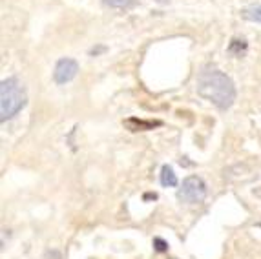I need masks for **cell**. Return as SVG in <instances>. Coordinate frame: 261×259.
<instances>
[{"label":"cell","mask_w":261,"mask_h":259,"mask_svg":"<svg viewBox=\"0 0 261 259\" xmlns=\"http://www.w3.org/2000/svg\"><path fill=\"white\" fill-rule=\"evenodd\" d=\"M155 2H159V4H168V0H155Z\"/></svg>","instance_id":"cell-13"},{"label":"cell","mask_w":261,"mask_h":259,"mask_svg":"<svg viewBox=\"0 0 261 259\" xmlns=\"http://www.w3.org/2000/svg\"><path fill=\"white\" fill-rule=\"evenodd\" d=\"M197 93L219 110H228L236 100L232 79L219 69H205L197 79Z\"/></svg>","instance_id":"cell-1"},{"label":"cell","mask_w":261,"mask_h":259,"mask_svg":"<svg viewBox=\"0 0 261 259\" xmlns=\"http://www.w3.org/2000/svg\"><path fill=\"white\" fill-rule=\"evenodd\" d=\"M28 102L26 90L17 77H8L0 82V121L13 119Z\"/></svg>","instance_id":"cell-2"},{"label":"cell","mask_w":261,"mask_h":259,"mask_svg":"<svg viewBox=\"0 0 261 259\" xmlns=\"http://www.w3.org/2000/svg\"><path fill=\"white\" fill-rule=\"evenodd\" d=\"M206 197V185L199 175H190L187 177L177 190V199L187 204H199Z\"/></svg>","instance_id":"cell-3"},{"label":"cell","mask_w":261,"mask_h":259,"mask_svg":"<svg viewBox=\"0 0 261 259\" xmlns=\"http://www.w3.org/2000/svg\"><path fill=\"white\" fill-rule=\"evenodd\" d=\"M153 250L163 254V252H168V243L163 238H153Z\"/></svg>","instance_id":"cell-10"},{"label":"cell","mask_w":261,"mask_h":259,"mask_svg":"<svg viewBox=\"0 0 261 259\" xmlns=\"http://www.w3.org/2000/svg\"><path fill=\"white\" fill-rule=\"evenodd\" d=\"M106 6L110 8H115V9H128V8H134L135 6V0H102Z\"/></svg>","instance_id":"cell-9"},{"label":"cell","mask_w":261,"mask_h":259,"mask_svg":"<svg viewBox=\"0 0 261 259\" xmlns=\"http://www.w3.org/2000/svg\"><path fill=\"white\" fill-rule=\"evenodd\" d=\"M241 18L248 22H256V24H261V4H252L248 8L241 9Z\"/></svg>","instance_id":"cell-7"},{"label":"cell","mask_w":261,"mask_h":259,"mask_svg":"<svg viewBox=\"0 0 261 259\" xmlns=\"http://www.w3.org/2000/svg\"><path fill=\"white\" fill-rule=\"evenodd\" d=\"M79 73V64L73 59H61V61L55 64V71H53V81L62 86V84H68L71 82Z\"/></svg>","instance_id":"cell-4"},{"label":"cell","mask_w":261,"mask_h":259,"mask_svg":"<svg viewBox=\"0 0 261 259\" xmlns=\"http://www.w3.org/2000/svg\"><path fill=\"white\" fill-rule=\"evenodd\" d=\"M247 49H248V44L243 39H232L230 44H228V53L232 57H238V59H241L247 53Z\"/></svg>","instance_id":"cell-8"},{"label":"cell","mask_w":261,"mask_h":259,"mask_svg":"<svg viewBox=\"0 0 261 259\" xmlns=\"http://www.w3.org/2000/svg\"><path fill=\"white\" fill-rule=\"evenodd\" d=\"M257 226H259V228H261V221H259V223H257Z\"/></svg>","instance_id":"cell-14"},{"label":"cell","mask_w":261,"mask_h":259,"mask_svg":"<svg viewBox=\"0 0 261 259\" xmlns=\"http://www.w3.org/2000/svg\"><path fill=\"white\" fill-rule=\"evenodd\" d=\"M144 201H152V199H153V201H155V199H157V194H155V192H150V194H144Z\"/></svg>","instance_id":"cell-11"},{"label":"cell","mask_w":261,"mask_h":259,"mask_svg":"<svg viewBox=\"0 0 261 259\" xmlns=\"http://www.w3.org/2000/svg\"><path fill=\"white\" fill-rule=\"evenodd\" d=\"M124 126L132 132H148V130H153L157 126H163L161 121H143V119H137V117H132V119H126L124 121Z\"/></svg>","instance_id":"cell-5"},{"label":"cell","mask_w":261,"mask_h":259,"mask_svg":"<svg viewBox=\"0 0 261 259\" xmlns=\"http://www.w3.org/2000/svg\"><path fill=\"white\" fill-rule=\"evenodd\" d=\"M161 185L166 186V188H174V186L179 185L177 175H175L174 168L168 166V164H165V166L161 168Z\"/></svg>","instance_id":"cell-6"},{"label":"cell","mask_w":261,"mask_h":259,"mask_svg":"<svg viewBox=\"0 0 261 259\" xmlns=\"http://www.w3.org/2000/svg\"><path fill=\"white\" fill-rule=\"evenodd\" d=\"M102 51H106V48L105 46H99V48H93L92 51H90V55H99V53H102Z\"/></svg>","instance_id":"cell-12"}]
</instances>
